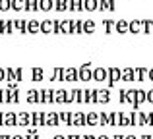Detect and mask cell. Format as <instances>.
Returning <instances> with one entry per match:
<instances>
[{"label":"cell","mask_w":153,"mask_h":139,"mask_svg":"<svg viewBox=\"0 0 153 139\" xmlns=\"http://www.w3.org/2000/svg\"><path fill=\"white\" fill-rule=\"evenodd\" d=\"M54 102L56 104H72L74 102V93L66 89H58L54 91Z\"/></svg>","instance_id":"cell-1"},{"label":"cell","mask_w":153,"mask_h":139,"mask_svg":"<svg viewBox=\"0 0 153 139\" xmlns=\"http://www.w3.org/2000/svg\"><path fill=\"white\" fill-rule=\"evenodd\" d=\"M118 81H122V70L116 68V66H111V68H108V79H107L108 89H112Z\"/></svg>","instance_id":"cell-2"},{"label":"cell","mask_w":153,"mask_h":139,"mask_svg":"<svg viewBox=\"0 0 153 139\" xmlns=\"http://www.w3.org/2000/svg\"><path fill=\"white\" fill-rule=\"evenodd\" d=\"M79 79L85 81V83L93 79V66H91V62H83L79 66Z\"/></svg>","instance_id":"cell-3"},{"label":"cell","mask_w":153,"mask_h":139,"mask_svg":"<svg viewBox=\"0 0 153 139\" xmlns=\"http://www.w3.org/2000/svg\"><path fill=\"white\" fill-rule=\"evenodd\" d=\"M39 97H41V102L39 104H52L54 102V89H41L39 91Z\"/></svg>","instance_id":"cell-4"},{"label":"cell","mask_w":153,"mask_h":139,"mask_svg":"<svg viewBox=\"0 0 153 139\" xmlns=\"http://www.w3.org/2000/svg\"><path fill=\"white\" fill-rule=\"evenodd\" d=\"M93 79L97 83H103L108 79V70L103 68V66H97V68H93Z\"/></svg>","instance_id":"cell-5"},{"label":"cell","mask_w":153,"mask_h":139,"mask_svg":"<svg viewBox=\"0 0 153 139\" xmlns=\"http://www.w3.org/2000/svg\"><path fill=\"white\" fill-rule=\"evenodd\" d=\"M78 79H79V70L78 68H66V70H64V81L76 83Z\"/></svg>","instance_id":"cell-6"},{"label":"cell","mask_w":153,"mask_h":139,"mask_svg":"<svg viewBox=\"0 0 153 139\" xmlns=\"http://www.w3.org/2000/svg\"><path fill=\"white\" fill-rule=\"evenodd\" d=\"M31 124L37 126H47V112H33L31 114Z\"/></svg>","instance_id":"cell-7"},{"label":"cell","mask_w":153,"mask_h":139,"mask_svg":"<svg viewBox=\"0 0 153 139\" xmlns=\"http://www.w3.org/2000/svg\"><path fill=\"white\" fill-rule=\"evenodd\" d=\"M72 126H87L85 112H72Z\"/></svg>","instance_id":"cell-8"},{"label":"cell","mask_w":153,"mask_h":139,"mask_svg":"<svg viewBox=\"0 0 153 139\" xmlns=\"http://www.w3.org/2000/svg\"><path fill=\"white\" fill-rule=\"evenodd\" d=\"M18 126H22V128H29V126H31V114L29 112H19L18 114Z\"/></svg>","instance_id":"cell-9"},{"label":"cell","mask_w":153,"mask_h":139,"mask_svg":"<svg viewBox=\"0 0 153 139\" xmlns=\"http://www.w3.org/2000/svg\"><path fill=\"white\" fill-rule=\"evenodd\" d=\"M118 126H122V128H132V126H134V122H132L130 114L118 112Z\"/></svg>","instance_id":"cell-10"},{"label":"cell","mask_w":153,"mask_h":139,"mask_svg":"<svg viewBox=\"0 0 153 139\" xmlns=\"http://www.w3.org/2000/svg\"><path fill=\"white\" fill-rule=\"evenodd\" d=\"M47 126H49V128H56V126H60L58 112H49V114H47Z\"/></svg>","instance_id":"cell-11"},{"label":"cell","mask_w":153,"mask_h":139,"mask_svg":"<svg viewBox=\"0 0 153 139\" xmlns=\"http://www.w3.org/2000/svg\"><path fill=\"white\" fill-rule=\"evenodd\" d=\"M4 126H8V128H12V126H18V114L6 112V114H4Z\"/></svg>","instance_id":"cell-12"},{"label":"cell","mask_w":153,"mask_h":139,"mask_svg":"<svg viewBox=\"0 0 153 139\" xmlns=\"http://www.w3.org/2000/svg\"><path fill=\"white\" fill-rule=\"evenodd\" d=\"M27 102H29V104H39V102H41V97H39V91L37 89L27 91Z\"/></svg>","instance_id":"cell-13"},{"label":"cell","mask_w":153,"mask_h":139,"mask_svg":"<svg viewBox=\"0 0 153 139\" xmlns=\"http://www.w3.org/2000/svg\"><path fill=\"white\" fill-rule=\"evenodd\" d=\"M111 102V89H99V104Z\"/></svg>","instance_id":"cell-14"},{"label":"cell","mask_w":153,"mask_h":139,"mask_svg":"<svg viewBox=\"0 0 153 139\" xmlns=\"http://www.w3.org/2000/svg\"><path fill=\"white\" fill-rule=\"evenodd\" d=\"M134 79H136V71H134V68H124V70H122V81L132 83Z\"/></svg>","instance_id":"cell-15"},{"label":"cell","mask_w":153,"mask_h":139,"mask_svg":"<svg viewBox=\"0 0 153 139\" xmlns=\"http://www.w3.org/2000/svg\"><path fill=\"white\" fill-rule=\"evenodd\" d=\"M146 101H147V93H146V91H142V89H138V93H136V102L132 106H134V108H140V104L146 102Z\"/></svg>","instance_id":"cell-16"},{"label":"cell","mask_w":153,"mask_h":139,"mask_svg":"<svg viewBox=\"0 0 153 139\" xmlns=\"http://www.w3.org/2000/svg\"><path fill=\"white\" fill-rule=\"evenodd\" d=\"M85 116H87V126H99L101 124V122H99V114H95L93 110H91V112H85Z\"/></svg>","instance_id":"cell-17"},{"label":"cell","mask_w":153,"mask_h":139,"mask_svg":"<svg viewBox=\"0 0 153 139\" xmlns=\"http://www.w3.org/2000/svg\"><path fill=\"white\" fill-rule=\"evenodd\" d=\"M43 75H45V71H43V68H31V79L33 81H43Z\"/></svg>","instance_id":"cell-18"},{"label":"cell","mask_w":153,"mask_h":139,"mask_svg":"<svg viewBox=\"0 0 153 139\" xmlns=\"http://www.w3.org/2000/svg\"><path fill=\"white\" fill-rule=\"evenodd\" d=\"M51 81H64V68H54L52 70Z\"/></svg>","instance_id":"cell-19"},{"label":"cell","mask_w":153,"mask_h":139,"mask_svg":"<svg viewBox=\"0 0 153 139\" xmlns=\"http://www.w3.org/2000/svg\"><path fill=\"white\" fill-rule=\"evenodd\" d=\"M58 118H60V122L62 124H66V126H72V112H58Z\"/></svg>","instance_id":"cell-20"},{"label":"cell","mask_w":153,"mask_h":139,"mask_svg":"<svg viewBox=\"0 0 153 139\" xmlns=\"http://www.w3.org/2000/svg\"><path fill=\"white\" fill-rule=\"evenodd\" d=\"M37 31H41V23L39 21H27V33H37Z\"/></svg>","instance_id":"cell-21"},{"label":"cell","mask_w":153,"mask_h":139,"mask_svg":"<svg viewBox=\"0 0 153 139\" xmlns=\"http://www.w3.org/2000/svg\"><path fill=\"white\" fill-rule=\"evenodd\" d=\"M6 81L8 83H18V79H16V70L14 68H6Z\"/></svg>","instance_id":"cell-22"},{"label":"cell","mask_w":153,"mask_h":139,"mask_svg":"<svg viewBox=\"0 0 153 139\" xmlns=\"http://www.w3.org/2000/svg\"><path fill=\"white\" fill-rule=\"evenodd\" d=\"M72 93H74V102L83 104V89H74Z\"/></svg>","instance_id":"cell-23"},{"label":"cell","mask_w":153,"mask_h":139,"mask_svg":"<svg viewBox=\"0 0 153 139\" xmlns=\"http://www.w3.org/2000/svg\"><path fill=\"white\" fill-rule=\"evenodd\" d=\"M136 93H138V89H126V102L134 104L136 102Z\"/></svg>","instance_id":"cell-24"},{"label":"cell","mask_w":153,"mask_h":139,"mask_svg":"<svg viewBox=\"0 0 153 139\" xmlns=\"http://www.w3.org/2000/svg\"><path fill=\"white\" fill-rule=\"evenodd\" d=\"M41 31H43V33H51V31L54 33V23H52V21H43L41 23Z\"/></svg>","instance_id":"cell-25"},{"label":"cell","mask_w":153,"mask_h":139,"mask_svg":"<svg viewBox=\"0 0 153 139\" xmlns=\"http://www.w3.org/2000/svg\"><path fill=\"white\" fill-rule=\"evenodd\" d=\"M83 33H87V35L95 33V23L93 21H85L83 23Z\"/></svg>","instance_id":"cell-26"},{"label":"cell","mask_w":153,"mask_h":139,"mask_svg":"<svg viewBox=\"0 0 153 139\" xmlns=\"http://www.w3.org/2000/svg\"><path fill=\"white\" fill-rule=\"evenodd\" d=\"M19 102V89L10 91V104H18Z\"/></svg>","instance_id":"cell-27"},{"label":"cell","mask_w":153,"mask_h":139,"mask_svg":"<svg viewBox=\"0 0 153 139\" xmlns=\"http://www.w3.org/2000/svg\"><path fill=\"white\" fill-rule=\"evenodd\" d=\"M134 71H136V79H138V81H143V79H146L147 70H143V68H136Z\"/></svg>","instance_id":"cell-28"},{"label":"cell","mask_w":153,"mask_h":139,"mask_svg":"<svg viewBox=\"0 0 153 139\" xmlns=\"http://www.w3.org/2000/svg\"><path fill=\"white\" fill-rule=\"evenodd\" d=\"M66 8H70V2H68V0H56V10L58 12L66 10Z\"/></svg>","instance_id":"cell-29"},{"label":"cell","mask_w":153,"mask_h":139,"mask_svg":"<svg viewBox=\"0 0 153 139\" xmlns=\"http://www.w3.org/2000/svg\"><path fill=\"white\" fill-rule=\"evenodd\" d=\"M108 126H118V112L108 114Z\"/></svg>","instance_id":"cell-30"},{"label":"cell","mask_w":153,"mask_h":139,"mask_svg":"<svg viewBox=\"0 0 153 139\" xmlns=\"http://www.w3.org/2000/svg\"><path fill=\"white\" fill-rule=\"evenodd\" d=\"M16 27H18V31H19V33H27V21H23V19L16 21Z\"/></svg>","instance_id":"cell-31"},{"label":"cell","mask_w":153,"mask_h":139,"mask_svg":"<svg viewBox=\"0 0 153 139\" xmlns=\"http://www.w3.org/2000/svg\"><path fill=\"white\" fill-rule=\"evenodd\" d=\"M12 8L14 10H23L25 8V0H12Z\"/></svg>","instance_id":"cell-32"},{"label":"cell","mask_w":153,"mask_h":139,"mask_svg":"<svg viewBox=\"0 0 153 139\" xmlns=\"http://www.w3.org/2000/svg\"><path fill=\"white\" fill-rule=\"evenodd\" d=\"M126 29H128V23L124 21V19H120V21L116 23V31H118V33H126Z\"/></svg>","instance_id":"cell-33"},{"label":"cell","mask_w":153,"mask_h":139,"mask_svg":"<svg viewBox=\"0 0 153 139\" xmlns=\"http://www.w3.org/2000/svg\"><path fill=\"white\" fill-rule=\"evenodd\" d=\"M140 27H142L140 21H130V23H128V31H132V33H138Z\"/></svg>","instance_id":"cell-34"},{"label":"cell","mask_w":153,"mask_h":139,"mask_svg":"<svg viewBox=\"0 0 153 139\" xmlns=\"http://www.w3.org/2000/svg\"><path fill=\"white\" fill-rule=\"evenodd\" d=\"M95 8H99V2L97 0H85V10H95Z\"/></svg>","instance_id":"cell-35"},{"label":"cell","mask_w":153,"mask_h":139,"mask_svg":"<svg viewBox=\"0 0 153 139\" xmlns=\"http://www.w3.org/2000/svg\"><path fill=\"white\" fill-rule=\"evenodd\" d=\"M99 126H108V114L107 112H99Z\"/></svg>","instance_id":"cell-36"},{"label":"cell","mask_w":153,"mask_h":139,"mask_svg":"<svg viewBox=\"0 0 153 139\" xmlns=\"http://www.w3.org/2000/svg\"><path fill=\"white\" fill-rule=\"evenodd\" d=\"M83 102L91 104V89H83Z\"/></svg>","instance_id":"cell-37"},{"label":"cell","mask_w":153,"mask_h":139,"mask_svg":"<svg viewBox=\"0 0 153 139\" xmlns=\"http://www.w3.org/2000/svg\"><path fill=\"white\" fill-rule=\"evenodd\" d=\"M147 124V116L143 112H138V126H146Z\"/></svg>","instance_id":"cell-38"},{"label":"cell","mask_w":153,"mask_h":139,"mask_svg":"<svg viewBox=\"0 0 153 139\" xmlns=\"http://www.w3.org/2000/svg\"><path fill=\"white\" fill-rule=\"evenodd\" d=\"M41 8L45 12H49L51 8H52V0H41Z\"/></svg>","instance_id":"cell-39"},{"label":"cell","mask_w":153,"mask_h":139,"mask_svg":"<svg viewBox=\"0 0 153 139\" xmlns=\"http://www.w3.org/2000/svg\"><path fill=\"white\" fill-rule=\"evenodd\" d=\"M10 8H12L10 0H0V10H10Z\"/></svg>","instance_id":"cell-40"},{"label":"cell","mask_w":153,"mask_h":139,"mask_svg":"<svg viewBox=\"0 0 153 139\" xmlns=\"http://www.w3.org/2000/svg\"><path fill=\"white\" fill-rule=\"evenodd\" d=\"M118 101H120V104H124V102H126V89L118 91Z\"/></svg>","instance_id":"cell-41"},{"label":"cell","mask_w":153,"mask_h":139,"mask_svg":"<svg viewBox=\"0 0 153 139\" xmlns=\"http://www.w3.org/2000/svg\"><path fill=\"white\" fill-rule=\"evenodd\" d=\"M16 79H18V83L23 79V68H18V70H16Z\"/></svg>","instance_id":"cell-42"},{"label":"cell","mask_w":153,"mask_h":139,"mask_svg":"<svg viewBox=\"0 0 153 139\" xmlns=\"http://www.w3.org/2000/svg\"><path fill=\"white\" fill-rule=\"evenodd\" d=\"M12 31H14V23H12V21H6V33L10 35Z\"/></svg>","instance_id":"cell-43"},{"label":"cell","mask_w":153,"mask_h":139,"mask_svg":"<svg viewBox=\"0 0 153 139\" xmlns=\"http://www.w3.org/2000/svg\"><path fill=\"white\" fill-rule=\"evenodd\" d=\"M2 81H6V70L0 68V83H2Z\"/></svg>","instance_id":"cell-44"},{"label":"cell","mask_w":153,"mask_h":139,"mask_svg":"<svg viewBox=\"0 0 153 139\" xmlns=\"http://www.w3.org/2000/svg\"><path fill=\"white\" fill-rule=\"evenodd\" d=\"M111 27H112L111 21H105V29H107V33H111Z\"/></svg>","instance_id":"cell-45"},{"label":"cell","mask_w":153,"mask_h":139,"mask_svg":"<svg viewBox=\"0 0 153 139\" xmlns=\"http://www.w3.org/2000/svg\"><path fill=\"white\" fill-rule=\"evenodd\" d=\"M147 101L153 102V89H151V91H147Z\"/></svg>","instance_id":"cell-46"},{"label":"cell","mask_w":153,"mask_h":139,"mask_svg":"<svg viewBox=\"0 0 153 139\" xmlns=\"http://www.w3.org/2000/svg\"><path fill=\"white\" fill-rule=\"evenodd\" d=\"M25 139H39V135H37V133H35V135H33V133H27Z\"/></svg>","instance_id":"cell-47"},{"label":"cell","mask_w":153,"mask_h":139,"mask_svg":"<svg viewBox=\"0 0 153 139\" xmlns=\"http://www.w3.org/2000/svg\"><path fill=\"white\" fill-rule=\"evenodd\" d=\"M4 102V89H0V104Z\"/></svg>","instance_id":"cell-48"},{"label":"cell","mask_w":153,"mask_h":139,"mask_svg":"<svg viewBox=\"0 0 153 139\" xmlns=\"http://www.w3.org/2000/svg\"><path fill=\"white\" fill-rule=\"evenodd\" d=\"M52 139H68V135H60V133H58V135H54Z\"/></svg>","instance_id":"cell-49"},{"label":"cell","mask_w":153,"mask_h":139,"mask_svg":"<svg viewBox=\"0 0 153 139\" xmlns=\"http://www.w3.org/2000/svg\"><path fill=\"white\" fill-rule=\"evenodd\" d=\"M0 139H12V135H8V133H2V135H0Z\"/></svg>","instance_id":"cell-50"},{"label":"cell","mask_w":153,"mask_h":139,"mask_svg":"<svg viewBox=\"0 0 153 139\" xmlns=\"http://www.w3.org/2000/svg\"><path fill=\"white\" fill-rule=\"evenodd\" d=\"M12 139H25V135H12Z\"/></svg>","instance_id":"cell-51"},{"label":"cell","mask_w":153,"mask_h":139,"mask_svg":"<svg viewBox=\"0 0 153 139\" xmlns=\"http://www.w3.org/2000/svg\"><path fill=\"white\" fill-rule=\"evenodd\" d=\"M0 126H4V114L0 112Z\"/></svg>","instance_id":"cell-52"},{"label":"cell","mask_w":153,"mask_h":139,"mask_svg":"<svg viewBox=\"0 0 153 139\" xmlns=\"http://www.w3.org/2000/svg\"><path fill=\"white\" fill-rule=\"evenodd\" d=\"M68 139H83V137H79V135H68Z\"/></svg>","instance_id":"cell-53"},{"label":"cell","mask_w":153,"mask_h":139,"mask_svg":"<svg viewBox=\"0 0 153 139\" xmlns=\"http://www.w3.org/2000/svg\"><path fill=\"white\" fill-rule=\"evenodd\" d=\"M147 75H149V79L153 81V70H149V71H147Z\"/></svg>","instance_id":"cell-54"},{"label":"cell","mask_w":153,"mask_h":139,"mask_svg":"<svg viewBox=\"0 0 153 139\" xmlns=\"http://www.w3.org/2000/svg\"><path fill=\"white\" fill-rule=\"evenodd\" d=\"M124 139H138L136 135H124Z\"/></svg>","instance_id":"cell-55"},{"label":"cell","mask_w":153,"mask_h":139,"mask_svg":"<svg viewBox=\"0 0 153 139\" xmlns=\"http://www.w3.org/2000/svg\"><path fill=\"white\" fill-rule=\"evenodd\" d=\"M83 139H97L95 135H83Z\"/></svg>","instance_id":"cell-56"},{"label":"cell","mask_w":153,"mask_h":139,"mask_svg":"<svg viewBox=\"0 0 153 139\" xmlns=\"http://www.w3.org/2000/svg\"><path fill=\"white\" fill-rule=\"evenodd\" d=\"M97 139H111V137H108V135H99Z\"/></svg>","instance_id":"cell-57"},{"label":"cell","mask_w":153,"mask_h":139,"mask_svg":"<svg viewBox=\"0 0 153 139\" xmlns=\"http://www.w3.org/2000/svg\"><path fill=\"white\" fill-rule=\"evenodd\" d=\"M112 139H124V135H114Z\"/></svg>","instance_id":"cell-58"},{"label":"cell","mask_w":153,"mask_h":139,"mask_svg":"<svg viewBox=\"0 0 153 139\" xmlns=\"http://www.w3.org/2000/svg\"><path fill=\"white\" fill-rule=\"evenodd\" d=\"M142 139H151V137L149 135H142Z\"/></svg>","instance_id":"cell-59"}]
</instances>
